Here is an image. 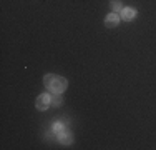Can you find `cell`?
Instances as JSON below:
<instances>
[{"mask_svg":"<svg viewBox=\"0 0 156 150\" xmlns=\"http://www.w3.org/2000/svg\"><path fill=\"white\" fill-rule=\"evenodd\" d=\"M111 9H113L115 12H121V10H123L121 2H120V0H111Z\"/></svg>","mask_w":156,"mask_h":150,"instance_id":"cell-6","label":"cell"},{"mask_svg":"<svg viewBox=\"0 0 156 150\" xmlns=\"http://www.w3.org/2000/svg\"><path fill=\"white\" fill-rule=\"evenodd\" d=\"M50 103H51V99H50V95H47V93H42L40 97H37V108L38 110H47L48 107H50Z\"/></svg>","mask_w":156,"mask_h":150,"instance_id":"cell-2","label":"cell"},{"mask_svg":"<svg viewBox=\"0 0 156 150\" xmlns=\"http://www.w3.org/2000/svg\"><path fill=\"white\" fill-rule=\"evenodd\" d=\"M43 84H45V87L50 90V92H53V93H62L63 90L66 88L68 82H66L63 77H60V75L48 73V75H45V77H43Z\"/></svg>","mask_w":156,"mask_h":150,"instance_id":"cell-1","label":"cell"},{"mask_svg":"<svg viewBox=\"0 0 156 150\" xmlns=\"http://www.w3.org/2000/svg\"><path fill=\"white\" fill-rule=\"evenodd\" d=\"M62 130H63V123H60V122H57V123H55V125H53V132L60 133Z\"/></svg>","mask_w":156,"mask_h":150,"instance_id":"cell-8","label":"cell"},{"mask_svg":"<svg viewBox=\"0 0 156 150\" xmlns=\"http://www.w3.org/2000/svg\"><path fill=\"white\" fill-rule=\"evenodd\" d=\"M60 103H62V95H55L53 99H51V105H53V107H58Z\"/></svg>","mask_w":156,"mask_h":150,"instance_id":"cell-7","label":"cell"},{"mask_svg":"<svg viewBox=\"0 0 156 150\" xmlns=\"http://www.w3.org/2000/svg\"><path fill=\"white\" fill-rule=\"evenodd\" d=\"M135 15H136V10L135 9H123L121 10V18H123V20H133V18H135Z\"/></svg>","mask_w":156,"mask_h":150,"instance_id":"cell-5","label":"cell"},{"mask_svg":"<svg viewBox=\"0 0 156 150\" xmlns=\"http://www.w3.org/2000/svg\"><path fill=\"white\" fill-rule=\"evenodd\" d=\"M58 140L62 142V144H65V145H68V144H72V140H73V137H72V133L68 132V130H62L60 133H58Z\"/></svg>","mask_w":156,"mask_h":150,"instance_id":"cell-4","label":"cell"},{"mask_svg":"<svg viewBox=\"0 0 156 150\" xmlns=\"http://www.w3.org/2000/svg\"><path fill=\"white\" fill-rule=\"evenodd\" d=\"M118 24H120V17H118L116 13L106 15V18H105V25H106V27H118Z\"/></svg>","mask_w":156,"mask_h":150,"instance_id":"cell-3","label":"cell"}]
</instances>
